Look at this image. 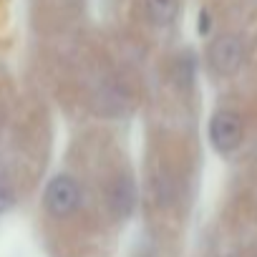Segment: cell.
I'll list each match as a JSON object with an SVG mask.
<instances>
[{"instance_id": "cell-1", "label": "cell", "mask_w": 257, "mask_h": 257, "mask_svg": "<svg viewBox=\"0 0 257 257\" xmlns=\"http://www.w3.org/2000/svg\"><path fill=\"white\" fill-rule=\"evenodd\" d=\"M242 58H244V48L237 36H219L209 46V66L219 76H232L242 66Z\"/></svg>"}, {"instance_id": "cell-2", "label": "cell", "mask_w": 257, "mask_h": 257, "mask_svg": "<svg viewBox=\"0 0 257 257\" xmlns=\"http://www.w3.org/2000/svg\"><path fill=\"white\" fill-rule=\"evenodd\" d=\"M209 139L217 152H232L242 142V121L234 111H217L209 123Z\"/></svg>"}, {"instance_id": "cell-3", "label": "cell", "mask_w": 257, "mask_h": 257, "mask_svg": "<svg viewBox=\"0 0 257 257\" xmlns=\"http://www.w3.org/2000/svg\"><path fill=\"white\" fill-rule=\"evenodd\" d=\"M78 199H81V192H78V184L71 177H56L46 187V207L56 217L71 214L78 207Z\"/></svg>"}, {"instance_id": "cell-4", "label": "cell", "mask_w": 257, "mask_h": 257, "mask_svg": "<svg viewBox=\"0 0 257 257\" xmlns=\"http://www.w3.org/2000/svg\"><path fill=\"white\" fill-rule=\"evenodd\" d=\"M106 199H108V207L116 217H128L134 209V202H137V189H134V182L128 177H116L111 184H108V192H106Z\"/></svg>"}, {"instance_id": "cell-5", "label": "cell", "mask_w": 257, "mask_h": 257, "mask_svg": "<svg viewBox=\"0 0 257 257\" xmlns=\"http://www.w3.org/2000/svg\"><path fill=\"white\" fill-rule=\"evenodd\" d=\"M179 13V0H147V16L154 26H169Z\"/></svg>"}, {"instance_id": "cell-6", "label": "cell", "mask_w": 257, "mask_h": 257, "mask_svg": "<svg viewBox=\"0 0 257 257\" xmlns=\"http://www.w3.org/2000/svg\"><path fill=\"white\" fill-rule=\"evenodd\" d=\"M209 31V13H199V33H207Z\"/></svg>"}]
</instances>
